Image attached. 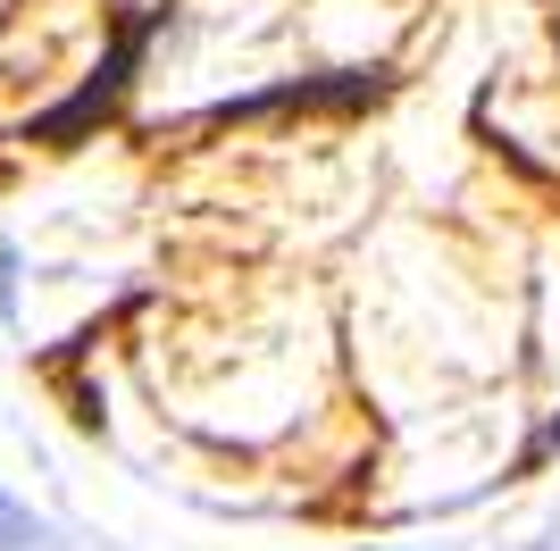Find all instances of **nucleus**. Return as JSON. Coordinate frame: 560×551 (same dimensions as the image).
I'll list each match as a JSON object with an SVG mask.
<instances>
[{
	"label": "nucleus",
	"mask_w": 560,
	"mask_h": 551,
	"mask_svg": "<svg viewBox=\"0 0 560 551\" xmlns=\"http://www.w3.org/2000/svg\"><path fill=\"white\" fill-rule=\"evenodd\" d=\"M552 443H560V426H552Z\"/></svg>",
	"instance_id": "f257e3e1"
}]
</instances>
